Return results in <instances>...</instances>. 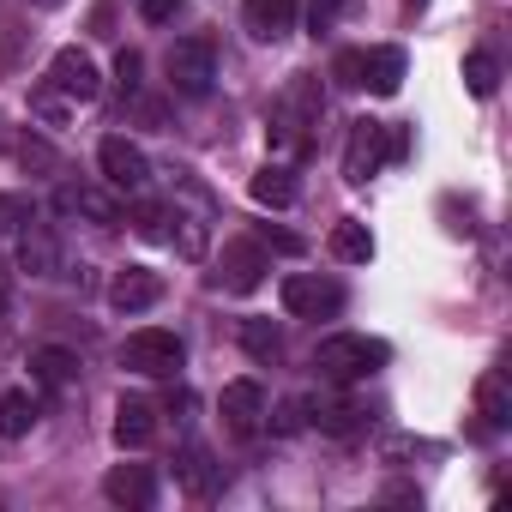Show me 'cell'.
Returning <instances> with one entry per match:
<instances>
[{
  "label": "cell",
  "mask_w": 512,
  "mask_h": 512,
  "mask_svg": "<svg viewBox=\"0 0 512 512\" xmlns=\"http://www.w3.org/2000/svg\"><path fill=\"white\" fill-rule=\"evenodd\" d=\"M163 223H169V211H163V205H139V211H133V229H139L145 241H163V235H169Z\"/></svg>",
  "instance_id": "31"
},
{
  "label": "cell",
  "mask_w": 512,
  "mask_h": 512,
  "mask_svg": "<svg viewBox=\"0 0 512 512\" xmlns=\"http://www.w3.org/2000/svg\"><path fill=\"white\" fill-rule=\"evenodd\" d=\"M284 308L296 320H332L344 308V284L314 278V272H296V278H284Z\"/></svg>",
  "instance_id": "6"
},
{
  "label": "cell",
  "mask_w": 512,
  "mask_h": 512,
  "mask_svg": "<svg viewBox=\"0 0 512 512\" xmlns=\"http://www.w3.org/2000/svg\"><path fill=\"white\" fill-rule=\"evenodd\" d=\"M241 25L253 43H284L290 25H296V0H247L241 7Z\"/></svg>",
  "instance_id": "13"
},
{
  "label": "cell",
  "mask_w": 512,
  "mask_h": 512,
  "mask_svg": "<svg viewBox=\"0 0 512 512\" xmlns=\"http://www.w3.org/2000/svg\"><path fill=\"white\" fill-rule=\"evenodd\" d=\"M266 247H278V253H302V235H290V229H272V223H266Z\"/></svg>",
  "instance_id": "35"
},
{
  "label": "cell",
  "mask_w": 512,
  "mask_h": 512,
  "mask_svg": "<svg viewBox=\"0 0 512 512\" xmlns=\"http://www.w3.org/2000/svg\"><path fill=\"white\" fill-rule=\"evenodd\" d=\"M253 199L272 205V211L296 205V169H290V163H266L260 175H253Z\"/></svg>",
  "instance_id": "21"
},
{
  "label": "cell",
  "mask_w": 512,
  "mask_h": 512,
  "mask_svg": "<svg viewBox=\"0 0 512 512\" xmlns=\"http://www.w3.org/2000/svg\"><path fill=\"white\" fill-rule=\"evenodd\" d=\"M103 494L115 506H151L157 500V476H151V464H115L103 476Z\"/></svg>",
  "instance_id": "16"
},
{
  "label": "cell",
  "mask_w": 512,
  "mask_h": 512,
  "mask_svg": "<svg viewBox=\"0 0 512 512\" xmlns=\"http://www.w3.org/2000/svg\"><path fill=\"white\" fill-rule=\"evenodd\" d=\"M49 85H55L61 97H73V103H97V97H103V73H97V61H91L85 49H61V55L49 61Z\"/></svg>",
  "instance_id": "8"
},
{
  "label": "cell",
  "mask_w": 512,
  "mask_h": 512,
  "mask_svg": "<svg viewBox=\"0 0 512 512\" xmlns=\"http://www.w3.org/2000/svg\"><path fill=\"white\" fill-rule=\"evenodd\" d=\"M260 416H266V392L253 386V380H229L223 386V422H229V434H253Z\"/></svg>",
  "instance_id": "15"
},
{
  "label": "cell",
  "mask_w": 512,
  "mask_h": 512,
  "mask_svg": "<svg viewBox=\"0 0 512 512\" xmlns=\"http://www.w3.org/2000/svg\"><path fill=\"white\" fill-rule=\"evenodd\" d=\"M7 302H13V284H7V266H0V320H7Z\"/></svg>",
  "instance_id": "39"
},
{
  "label": "cell",
  "mask_w": 512,
  "mask_h": 512,
  "mask_svg": "<svg viewBox=\"0 0 512 512\" xmlns=\"http://www.w3.org/2000/svg\"><path fill=\"white\" fill-rule=\"evenodd\" d=\"M139 13H145V25H163V19H175V0H139Z\"/></svg>",
  "instance_id": "36"
},
{
  "label": "cell",
  "mask_w": 512,
  "mask_h": 512,
  "mask_svg": "<svg viewBox=\"0 0 512 512\" xmlns=\"http://www.w3.org/2000/svg\"><path fill=\"white\" fill-rule=\"evenodd\" d=\"M37 398L31 392H7V398H0V440H25L31 428H37Z\"/></svg>",
  "instance_id": "24"
},
{
  "label": "cell",
  "mask_w": 512,
  "mask_h": 512,
  "mask_svg": "<svg viewBox=\"0 0 512 512\" xmlns=\"http://www.w3.org/2000/svg\"><path fill=\"white\" fill-rule=\"evenodd\" d=\"M55 211H61V217H85V223H97V229L121 223V205H115L103 187H79V181H67V187L55 193Z\"/></svg>",
  "instance_id": "11"
},
{
  "label": "cell",
  "mask_w": 512,
  "mask_h": 512,
  "mask_svg": "<svg viewBox=\"0 0 512 512\" xmlns=\"http://www.w3.org/2000/svg\"><path fill=\"white\" fill-rule=\"evenodd\" d=\"M97 163H103V181H109V187H121V193H139V187L151 181L145 151H139L133 139H121V133H109V139L97 145Z\"/></svg>",
  "instance_id": "9"
},
{
  "label": "cell",
  "mask_w": 512,
  "mask_h": 512,
  "mask_svg": "<svg viewBox=\"0 0 512 512\" xmlns=\"http://www.w3.org/2000/svg\"><path fill=\"white\" fill-rule=\"evenodd\" d=\"M398 85H404V49H368L362 55V91L398 97Z\"/></svg>",
  "instance_id": "18"
},
{
  "label": "cell",
  "mask_w": 512,
  "mask_h": 512,
  "mask_svg": "<svg viewBox=\"0 0 512 512\" xmlns=\"http://www.w3.org/2000/svg\"><path fill=\"white\" fill-rule=\"evenodd\" d=\"M338 13H344V0H308V25H314V37H320V31H332V25H338Z\"/></svg>",
  "instance_id": "32"
},
{
  "label": "cell",
  "mask_w": 512,
  "mask_h": 512,
  "mask_svg": "<svg viewBox=\"0 0 512 512\" xmlns=\"http://www.w3.org/2000/svg\"><path fill=\"white\" fill-rule=\"evenodd\" d=\"M31 380H37V386H49V392H61V386H73V380H79V356H73V350H61V344H43V350L31 356Z\"/></svg>",
  "instance_id": "20"
},
{
  "label": "cell",
  "mask_w": 512,
  "mask_h": 512,
  "mask_svg": "<svg viewBox=\"0 0 512 512\" xmlns=\"http://www.w3.org/2000/svg\"><path fill=\"white\" fill-rule=\"evenodd\" d=\"M296 428H302V404H284L278 410V434H296Z\"/></svg>",
  "instance_id": "37"
},
{
  "label": "cell",
  "mask_w": 512,
  "mask_h": 512,
  "mask_svg": "<svg viewBox=\"0 0 512 512\" xmlns=\"http://www.w3.org/2000/svg\"><path fill=\"white\" fill-rule=\"evenodd\" d=\"M109 25H115V7H109V0H103V7L91 13V31H97V37H109Z\"/></svg>",
  "instance_id": "38"
},
{
  "label": "cell",
  "mask_w": 512,
  "mask_h": 512,
  "mask_svg": "<svg viewBox=\"0 0 512 512\" xmlns=\"http://www.w3.org/2000/svg\"><path fill=\"white\" fill-rule=\"evenodd\" d=\"M422 7H428V0H404V13H422Z\"/></svg>",
  "instance_id": "40"
},
{
  "label": "cell",
  "mask_w": 512,
  "mask_h": 512,
  "mask_svg": "<svg viewBox=\"0 0 512 512\" xmlns=\"http://www.w3.org/2000/svg\"><path fill=\"white\" fill-rule=\"evenodd\" d=\"M175 241H181L187 260H199V253H205V217H181L175 211Z\"/></svg>",
  "instance_id": "27"
},
{
  "label": "cell",
  "mask_w": 512,
  "mask_h": 512,
  "mask_svg": "<svg viewBox=\"0 0 512 512\" xmlns=\"http://www.w3.org/2000/svg\"><path fill=\"white\" fill-rule=\"evenodd\" d=\"M139 73H145L139 49H121V55H115V79H121V91H133V85H139Z\"/></svg>",
  "instance_id": "33"
},
{
  "label": "cell",
  "mask_w": 512,
  "mask_h": 512,
  "mask_svg": "<svg viewBox=\"0 0 512 512\" xmlns=\"http://www.w3.org/2000/svg\"><path fill=\"white\" fill-rule=\"evenodd\" d=\"M476 416H482V428H506L512 422V392H506L500 374H482L476 380Z\"/></svg>",
  "instance_id": "23"
},
{
  "label": "cell",
  "mask_w": 512,
  "mask_h": 512,
  "mask_svg": "<svg viewBox=\"0 0 512 512\" xmlns=\"http://www.w3.org/2000/svg\"><path fill=\"white\" fill-rule=\"evenodd\" d=\"M320 115H326V91H320V79H308V73H302V79H290V85H284V97H278V109H272V127H266L272 151H278L284 163L308 157Z\"/></svg>",
  "instance_id": "1"
},
{
  "label": "cell",
  "mask_w": 512,
  "mask_h": 512,
  "mask_svg": "<svg viewBox=\"0 0 512 512\" xmlns=\"http://www.w3.org/2000/svg\"><path fill=\"white\" fill-rule=\"evenodd\" d=\"M266 272H272V260H266V247H260V241H229V247H223V260H217V284L235 290V296L260 290Z\"/></svg>",
  "instance_id": "7"
},
{
  "label": "cell",
  "mask_w": 512,
  "mask_h": 512,
  "mask_svg": "<svg viewBox=\"0 0 512 512\" xmlns=\"http://www.w3.org/2000/svg\"><path fill=\"white\" fill-rule=\"evenodd\" d=\"M302 410L314 416L320 434H338V440H356V434H368V422H374V416H368L362 404H350V398H308Z\"/></svg>",
  "instance_id": "12"
},
{
  "label": "cell",
  "mask_w": 512,
  "mask_h": 512,
  "mask_svg": "<svg viewBox=\"0 0 512 512\" xmlns=\"http://www.w3.org/2000/svg\"><path fill=\"white\" fill-rule=\"evenodd\" d=\"M163 67H169V91H181V97H205V91H211V79H217V55H211V43H205V37L175 43V49L163 55Z\"/></svg>",
  "instance_id": "5"
},
{
  "label": "cell",
  "mask_w": 512,
  "mask_h": 512,
  "mask_svg": "<svg viewBox=\"0 0 512 512\" xmlns=\"http://www.w3.org/2000/svg\"><path fill=\"white\" fill-rule=\"evenodd\" d=\"M386 163H392V127L386 121H356L350 127V145H344V181L350 187H368Z\"/></svg>",
  "instance_id": "4"
},
{
  "label": "cell",
  "mask_w": 512,
  "mask_h": 512,
  "mask_svg": "<svg viewBox=\"0 0 512 512\" xmlns=\"http://www.w3.org/2000/svg\"><path fill=\"white\" fill-rule=\"evenodd\" d=\"M31 223V205L19 199V193H0V235H13V229H25Z\"/></svg>",
  "instance_id": "28"
},
{
  "label": "cell",
  "mask_w": 512,
  "mask_h": 512,
  "mask_svg": "<svg viewBox=\"0 0 512 512\" xmlns=\"http://www.w3.org/2000/svg\"><path fill=\"white\" fill-rule=\"evenodd\" d=\"M175 476H181V488H187L193 500H211V494L223 488V464H211V452H205V446H187V452H181V464H175Z\"/></svg>",
  "instance_id": "19"
},
{
  "label": "cell",
  "mask_w": 512,
  "mask_h": 512,
  "mask_svg": "<svg viewBox=\"0 0 512 512\" xmlns=\"http://www.w3.org/2000/svg\"><path fill=\"white\" fill-rule=\"evenodd\" d=\"M241 350H247L253 362H266V368H272V362L284 356V338H278L272 320H241Z\"/></svg>",
  "instance_id": "25"
},
{
  "label": "cell",
  "mask_w": 512,
  "mask_h": 512,
  "mask_svg": "<svg viewBox=\"0 0 512 512\" xmlns=\"http://www.w3.org/2000/svg\"><path fill=\"white\" fill-rule=\"evenodd\" d=\"M19 163H25V169H55V151H49L43 139H19Z\"/></svg>",
  "instance_id": "34"
},
{
  "label": "cell",
  "mask_w": 512,
  "mask_h": 512,
  "mask_svg": "<svg viewBox=\"0 0 512 512\" xmlns=\"http://www.w3.org/2000/svg\"><path fill=\"white\" fill-rule=\"evenodd\" d=\"M37 7H67V0H37Z\"/></svg>",
  "instance_id": "41"
},
{
  "label": "cell",
  "mask_w": 512,
  "mask_h": 512,
  "mask_svg": "<svg viewBox=\"0 0 512 512\" xmlns=\"http://www.w3.org/2000/svg\"><path fill=\"white\" fill-rule=\"evenodd\" d=\"M332 253H338L344 266H368V260H374V235H368V223H356V217L332 223Z\"/></svg>",
  "instance_id": "22"
},
{
  "label": "cell",
  "mask_w": 512,
  "mask_h": 512,
  "mask_svg": "<svg viewBox=\"0 0 512 512\" xmlns=\"http://www.w3.org/2000/svg\"><path fill=\"white\" fill-rule=\"evenodd\" d=\"M19 266H25L31 278H61V241H55V229L31 223V229L19 235Z\"/></svg>",
  "instance_id": "17"
},
{
  "label": "cell",
  "mask_w": 512,
  "mask_h": 512,
  "mask_svg": "<svg viewBox=\"0 0 512 512\" xmlns=\"http://www.w3.org/2000/svg\"><path fill=\"white\" fill-rule=\"evenodd\" d=\"M181 338L175 332H163V326H145V332H133L127 344H121V368L127 374H145V380H169L175 368H181Z\"/></svg>",
  "instance_id": "3"
},
{
  "label": "cell",
  "mask_w": 512,
  "mask_h": 512,
  "mask_svg": "<svg viewBox=\"0 0 512 512\" xmlns=\"http://www.w3.org/2000/svg\"><path fill=\"white\" fill-rule=\"evenodd\" d=\"M332 79H338L344 91H362V49H344V55L332 61Z\"/></svg>",
  "instance_id": "29"
},
{
  "label": "cell",
  "mask_w": 512,
  "mask_h": 512,
  "mask_svg": "<svg viewBox=\"0 0 512 512\" xmlns=\"http://www.w3.org/2000/svg\"><path fill=\"white\" fill-rule=\"evenodd\" d=\"M157 302H163V278H157L151 266L115 272V284H109V308H115V314H145V308H157Z\"/></svg>",
  "instance_id": "10"
},
{
  "label": "cell",
  "mask_w": 512,
  "mask_h": 512,
  "mask_svg": "<svg viewBox=\"0 0 512 512\" xmlns=\"http://www.w3.org/2000/svg\"><path fill=\"white\" fill-rule=\"evenodd\" d=\"M464 85H470V97H494V85H500V61H494L488 49H470V55H464Z\"/></svg>",
  "instance_id": "26"
},
{
  "label": "cell",
  "mask_w": 512,
  "mask_h": 512,
  "mask_svg": "<svg viewBox=\"0 0 512 512\" xmlns=\"http://www.w3.org/2000/svg\"><path fill=\"white\" fill-rule=\"evenodd\" d=\"M386 362H392V350H386L380 338H362V332H338V338H326V344L314 350V368H320V380H332V386H356V380L380 374Z\"/></svg>",
  "instance_id": "2"
},
{
  "label": "cell",
  "mask_w": 512,
  "mask_h": 512,
  "mask_svg": "<svg viewBox=\"0 0 512 512\" xmlns=\"http://www.w3.org/2000/svg\"><path fill=\"white\" fill-rule=\"evenodd\" d=\"M151 434H157V404L151 398H121L115 404V446L139 452V446H151Z\"/></svg>",
  "instance_id": "14"
},
{
  "label": "cell",
  "mask_w": 512,
  "mask_h": 512,
  "mask_svg": "<svg viewBox=\"0 0 512 512\" xmlns=\"http://www.w3.org/2000/svg\"><path fill=\"white\" fill-rule=\"evenodd\" d=\"M31 109H37V115H43V121H49V127H55V121H61V115H67V97H61V91H55V85H37V91H31Z\"/></svg>",
  "instance_id": "30"
}]
</instances>
